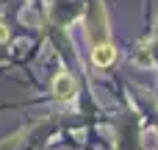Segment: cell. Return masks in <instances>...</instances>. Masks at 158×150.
I'll return each instance as SVG.
<instances>
[{
	"label": "cell",
	"mask_w": 158,
	"mask_h": 150,
	"mask_svg": "<svg viewBox=\"0 0 158 150\" xmlns=\"http://www.w3.org/2000/svg\"><path fill=\"white\" fill-rule=\"evenodd\" d=\"M53 89H56V95H58L61 100H69V97L75 95V81H72L69 75H58L56 84H53Z\"/></svg>",
	"instance_id": "1"
},
{
	"label": "cell",
	"mask_w": 158,
	"mask_h": 150,
	"mask_svg": "<svg viewBox=\"0 0 158 150\" xmlns=\"http://www.w3.org/2000/svg\"><path fill=\"white\" fill-rule=\"evenodd\" d=\"M114 47L111 45H97L94 47V53H92V58H94V64H100V67H106V64H111L114 61Z\"/></svg>",
	"instance_id": "2"
},
{
	"label": "cell",
	"mask_w": 158,
	"mask_h": 150,
	"mask_svg": "<svg viewBox=\"0 0 158 150\" xmlns=\"http://www.w3.org/2000/svg\"><path fill=\"white\" fill-rule=\"evenodd\" d=\"M6 36H8V31H6V25H3V22H0V42H3V39H6Z\"/></svg>",
	"instance_id": "3"
}]
</instances>
